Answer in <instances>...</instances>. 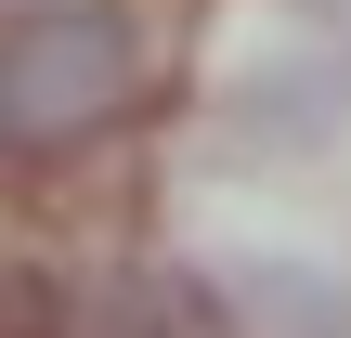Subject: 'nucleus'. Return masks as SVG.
<instances>
[{
    "label": "nucleus",
    "mask_w": 351,
    "mask_h": 338,
    "mask_svg": "<svg viewBox=\"0 0 351 338\" xmlns=\"http://www.w3.org/2000/svg\"><path fill=\"white\" fill-rule=\"evenodd\" d=\"M313 13H351V0H313Z\"/></svg>",
    "instance_id": "obj_6"
},
{
    "label": "nucleus",
    "mask_w": 351,
    "mask_h": 338,
    "mask_svg": "<svg viewBox=\"0 0 351 338\" xmlns=\"http://www.w3.org/2000/svg\"><path fill=\"white\" fill-rule=\"evenodd\" d=\"M0 338H65V287H52V274H13V261H0Z\"/></svg>",
    "instance_id": "obj_5"
},
{
    "label": "nucleus",
    "mask_w": 351,
    "mask_h": 338,
    "mask_svg": "<svg viewBox=\"0 0 351 338\" xmlns=\"http://www.w3.org/2000/svg\"><path fill=\"white\" fill-rule=\"evenodd\" d=\"M65 338H247V326H234V287H221V274L104 261V274L65 287Z\"/></svg>",
    "instance_id": "obj_2"
},
{
    "label": "nucleus",
    "mask_w": 351,
    "mask_h": 338,
    "mask_svg": "<svg viewBox=\"0 0 351 338\" xmlns=\"http://www.w3.org/2000/svg\"><path fill=\"white\" fill-rule=\"evenodd\" d=\"M221 287H234V326L247 338H351V274H326V261L261 248V261H234Z\"/></svg>",
    "instance_id": "obj_3"
},
{
    "label": "nucleus",
    "mask_w": 351,
    "mask_h": 338,
    "mask_svg": "<svg viewBox=\"0 0 351 338\" xmlns=\"http://www.w3.org/2000/svg\"><path fill=\"white\" fill-rule=\"evenodd\" d=\"M143 104V26L117 0H39L0 26V156H78Z\"/></svg>",
    "instance_id": "obj_1"
},
{
    "label": "nucleus",
    "mask_w": 351,
    "mask_h": 338,
    "mask_svg": "<svg viewBox=\"0 0 351 338\" xmlns=\"http://www.w3.org/2000/svg\"><path fill=\"white\" fill-rule=\"evenodd\" d=\"M351 117V52H300V65H261L247 91H234V130H261V143H326Z\"/></svg>",
    "instance_id": "obj_4"
}]
</instances>
